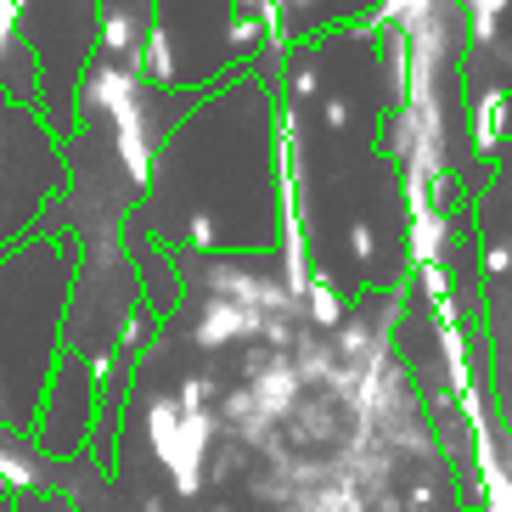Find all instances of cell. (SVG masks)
Listing matches in <instances>:
<instances>
[{"instance_id":"3957f363","label":"cell","mask_w":512,"mask_h":512,"mask_svg":"<svg viewBox=\"0 0 512 512\" xmlns=\"http://www.w3.org/2000/svg\"><path fill=\"white\" fill-rule=\"evenodd\" d=\"M310 316H316L321 327H338V321H344V299H338L327 282H316L310 287Z\"/></svg>"},{"instance_id":"5b68a950","label":"cell","mask_w":512,"mask_h":512,"mask_svg":"<svg viewBox=\"0 0 512 512\" xmlns=\"http://www.w3.org/2000/svg\"><path fill=\"white\" fill-rule=\"evenodd\" d=\"M321 119H327V124H332V130H344V124H349V119H355V107H349V102H344V96H327V102H321Z\"/></svg>"},{"instance_id":"277c9868","label":"cell","mask_w":512,"mask_h":512,"mask_svg":"<svg viewBox=\"0 0 512 512\" xmlns=\"http://www.w3.org/2000/svg\"><path fill=\"white\" fill-rule=\"evenodd\" d=\"M231 40H237L242 51H248V46H259V40H265V29H259V12H242V17H231Z\"/></svg>"},{"instance_id":"6da1fadb","label":"cell","mask_w":512,"mask_h":512,"mask_svg":"<svg viewBox=\"0 0 512 512\" xmlns=\"http://www.w3.org/2000/svg\"><path fill=\"white\" fill-rule=\"evenodd\" d=\"M507 113H512L507 91H490V96H479V107H473V141H479V152L501 147V136H512Z\"/></svg>"},{"instance_id":"52a82bcc","label":"cell","mask_w":512,"mask_h":512,"mask_svg":"<svg viewBox=\"0 0 512 512\" xmlns=\"http://www.w3.org/2000/svg\"><path fill=\"white\" fill-rule=\"evenodd\" d=\"M507 181H512V169H507Z\"/></svg>"},{"instance_id":"7a4b0ae2","label":"cell","mask_w":512,"mask_h":512,"mask_svg":"<svg viewBox=\"0 0 512 512\" xmlns=\"http://www.w3.org/2000/svg\"><path fill=\"white\" fill-rule=\"evenodd\" d=\"M136 46H141L136 12H124V6H107V12H102V51H107V57H136Z\"/></svg>"},{"instance_id":"8992f818","label":"cell","mask_w":512,"mask_h":512,"mask_svg":"<svg viewBox=\"0 0 512 512\" xmlns=\"http://www.w3.org/2000/svg\"><path fill=\"white\" fill-rule=\"evenodd\" d=\"M231 6H242V12H265V0H231Z\"/></svg>"}]
</instances>
